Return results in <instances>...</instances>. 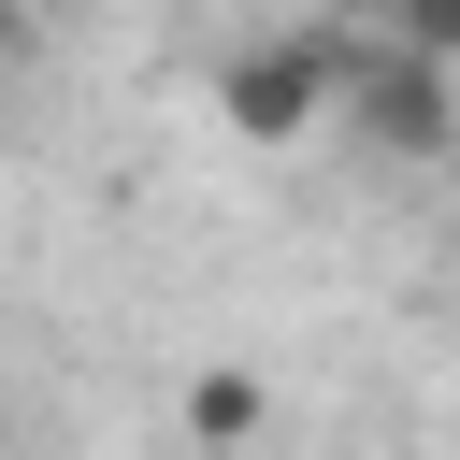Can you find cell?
Listing matches in <instances>:
<instances>
[{
    "label": "cell",
    "mask_w": 460,
    "mask_h": 460,
    "mask_svg": "<svg viewBox=\"0 0 460 460\" xmlns=\"http://www.w3.org/2000/svg\"><path fill=\"white\" fill-rule=\"evenodd\" d=\"M345 58H359V43H331L316 14H302V29H259V43L216 58V115H230L244 144H302L316 115H345Z\"/></svg>",
    "instance_id": "cell-1"
},
{
    "label": "cell",
    "mask_w": 460,
    "mask_h": 460,
    "mask_svg": "<svg viewBox=\"0 0 460 460\" xmlns=\"http://www.w3.org/2000/svg\"><path fill=\"white\" fill-rule=\"evenodd\" d=\"M345 129L374 144V158H460V72L446 58H417V43H359L345 58Z\"/></svg>",
    "instance_id": "cell-2"
},
{
    "label": "cell",
    "mask_w": 460,
    "mask_h": 460,
    "mask_svg": "<svg viewBox=\"0 0 460 460\" xmlns=\"http://www.w3.org/2000/svg\"><path fill=\"white\" fill-rule=\"evenodd\" d=\"M172 431H187V446H201V460H244V446H259V431H273V388H259V374H244V359H201V374H187V388H172Z\"/></svg>",
    "instance_id": "cell-3"
},
{
    "label": "cell",
    "mask_w": 460,
    "mask_h": 460,
    "mask_svg": "<svg viewBox=\"0 0 460 460\" xmlns=\"http://www.w3.org/2000/svg\"><path fill=\"white\" fill-rule=\"evenodd\" d=\"M388 43H417V58H446V72H460V0H402V14H388Z\"/></svg>",
    "instance_id": "cell-4"
},
{
    "label": "cell",
    "mask_w": 460,
    "mask_h": 460,
    "mask_svg": "<svg viewBox=\"0 0 460 460\" xmlns=\"http://www.w3.org/2000/svg\"><path fill=\"white\" fill-rule=\"evenodd\" d=\"M388 14H402V0H316V29H331V43H359V29L388 43Z\"/></svg>",
    "instance_id": "cell-5"
},
{
    "label": "cell",
    "mask_w": 460,
    "mask_h": 460,
    "mask_svg": "<svg viewBox=\"0 0 460 460\" xmlns=\"http://www.w3.org/2000/svg\"><path fill=\"white\" fill-rule=\"evenodd\" d=\"M0 58H29V0H0Z\"/></svg>",
    "instance_id": "cell-6"
}]
</instances>
